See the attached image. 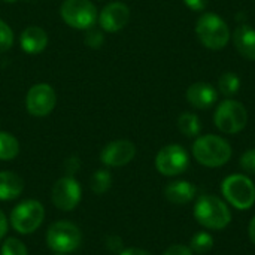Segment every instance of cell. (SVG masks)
Returning <instances> with one entry per match:
<instances>
[{
    "instance_id": "cell-1",
    "label": "cell",
    "mask_w": 255,
    "mask_h": 255,
    "mask_svg": "<svg viewBox=\"0 0 255 255\" xmlns=\"http://www.w3.org/2000/svg\"><path fill=\"white\" fill-rule=\"evenodd\" d=\"M194 160L209 169H217L226 166L232 155L233 148L227 139L217 136V134H205L197 136L191 148Z\"/></svg>"
},
{
    "instance_id": "cell-2",
    "label": "cell",
    "mask_w": 255,
    "mask_h": 255,
    "mask_svg": "<svg viewBox=\"0 0 255 255\" xmlns=\"http://www.w3.org/2000/svg\"><path fill=\"white\" fill-rule=\"evenodd\" d=\"M194 220L206 230H224L232 223V211L229 205L214 196L206 194L196 200L193 208Z\"/></svg>"
},
{
    "instance_id": "cell-3",
    "label": "cell",
    "mask_w": 255,
    "mask_h": 255,
    "mask_svg": "<svg viewBox=\"0 0 255 255\" xmlns=\"http://www.w3.org/2000/svg\"><path fill=\"white\" fill-rule=\"evenodd\" d=\"M196 34L202 42V45L212 51L224 49L232 39V31L229 24L214 12H205L197 19Z\"/></svg>"
},
{
    "instance_id": "cell-4",
    "label": "cell",
    "mask_w": 255,
    "mask_h": 255,
    "mask_svg": "<svg viewBox=\"0 0 255 255\" xmlns=\"http://www.w3.org/2000/svg\"><path fill=\"white\" fill-rule=\"evenodd\" d=\"M221 193L226 202L238 211H248L255 205V185L247 175L227 176L221 182Z\"/></svg>"
},
{
    "instance_id": "cell-5",
    "label": "cell",
    "mask_w": 255,
    "mask_h": 255,
    "mask_svg": "<svg viewBox=\"0 0 255 255\" xmlns=\"http://www.w3.org/2000/svg\"><path fill=\"white\" fill-rule=\"evenodd\" d=\"M214 123L215 127L223 133L238 134L247 127L248 111L241 102L235 99H226L217 106L214 114Z\"/></svg>"
},
{
    "instance_id": "cell-6",
    "label": "cell",
    "mask_w": 255,
    "mask_h": 255,
    "mask_svg": "<svg viewBox=\"0 0 255 255\" xmlns=\"http://www.w3.org/2000/svg\"><path fill=\"white\" fill-rule=\"evenodd\" d=\"M63 21L76 30H88L94 27L99 18L96 4L91 0H64L60 6Z\"/></svg>"
},
{
    "instance_id": "cell-7",
    "label": "cell",
    "mask_w": 255,
    "mask_h": 255,
    "mask_svg": "<svg viewBox=\"0 0 255 255\" xmlns=\"http://www.w3.org/2000/svg\"><path fill=\"white\" fill-rule=\"evenodd\" d=\"M82 242V233L78 226L69 221H57L49 226L46 232V244L48 247L61 254L73 253L79 248Z\"/></svg>"
},
{
    "instance_id": "cell-8",
    "label": "cell",
    "mask_w": 255,
    "mask_h": 255,
    "mask_svg": "<svg viewBox=\"0 0 255 255\" xmlns=\"http://www.w3.org/2000/svg\"><path fill=\"white\" fill-rule=\"evenodd\" d=\"M43 218V205L37 200H25L13 208L10 214V224L19 235H30L40 227Z\"/></svg>"
},
{
    "instance_id": "cell-9",
    "label": "cell",
    "mask_w": 255,
    "mask_h": 255,
    "mask_svg": "<svg viewBox=\"0 0 255 255\" xmlns=\"http://www.w3.org/2000/svg\"><path fill=\"white\" fill-rule=\"evenodd\" d=\"M190 166V155L182 145L170 143L155 155V169L163 176H178Z\"/></svg>"
},
{
    "instance_id": "cell-10",
    "label": "cell",
    "mask_w": 255,
    "mask_h": 255,
    "mask_svg": "<svg viewBox=\"0 0 255 255\" xmlns=\"http://www.w3.org/2000/svg\"><path fill=\"white\" fill-rule=\"evenodd\" d=\"M57 105L55 90L45 82L33 85L25 96V108L30 115L43 118L49 115Z\"/></svg>"
},
{
    "instance_id": "cell-11",
    "label": "cell",
    "mask_w": 255,
    "mask_h": 255,
    "mask_svg": "<svg viewBox=\"0 0 255 255\" xmlns=\"http://www.w3.org/2000/svg\"><path fill=\"white\" fill-rule=\"evenodd\" d=\"M51 196L58 209L64 212L73 211L81 202V185L73 176H64L54 184Z\"/></svg>"
},
{
    "instance_id": "cell-12",
    "label": "cell",
    "mask_w": 255,
    "mask_h": 255,
    "mask_svg": "<svg viewBox=\"0 0 255 255\" xmlns=\"http://www.w3.org/2000/svg\"><path fill=\"white\" fill-rule=\"evenodd\" d=\"M134 155H136L134 143L127 139H118L109 142L103 148L100 154V160L108 167H123L128 164L134 158Z\"/></svg>"
},
{
    "instance_id": "cell-13",
    "label": "cell",
    "mask_w": 255,
    "mask_h": 255,
    "mask_svg": "<svg viewBox=\"0 0 255 255\" xmlns=\"http://www.w3.org/2000/svg\"><path fill=\"white\" fill-rule=\"evenodd\" d=\"M97 21H99L103 31L117 33V31L123 30L128 24V21H130V9L123 1L108 3L102 9V12L99 13Z\"/></svg>"
},
{
    "instance_id": "cell-14",
    "label": "cell",
    "mask_w": 255,
    "mask_h": 255,
    "mask_svg": "<svg viewBox=\"0 0 255 255\" xmlns=\"http://www.w3.org/2000/svg\"><path fill=\"white\" fill-rule=\"evenodd\" d=\"M185 97L193 108L199 111H206L217 103L218 91L208 82H194L187 88Z\"/></svg>"
},
{
    "instance_id": "cell-15",
    "label": "cell",
    "mask_w": 255,
    "mask_h": 255,
    "mask_svg": "<svg viewBox=\"0 0 255 255\" xmlns=\"http://www.w3.org/2000/svg\"><path fill=\"white\" fill-rule=\"evenodd\" d=\"M19 45L27 54H40L48 46V34L42 27L30 25L22 30L19 36Z\"/></svg>"
},
{
    "instance_id": "cell-16",
    "label": "cell",
    "mask_w": 255,
    "mask_h": 255,
    "mask_svg": "<svg viewBox=\"0 0 255 255\" xmlns=\"http://www.w3.org/2000/svg\"><path fill=\"white\" fill-rule=\"evenodd\" d=\"M233 43L245 60L255 61V28L245 22L239 24L233 33Z\"/></svg>"
},
{
    "instance_id": "cell-17",
    "label": "cell",
    "mask_w": 255,
    "mask_h": 255,
    "mask_svg": "<svg viewBox=\"0 0 255 255\" xmlns=\"http://www.w3.org/2000/svg\"><path fill=\"white\" fill-rule=\"evenodd\" d=\"M197 190L194 184H191L190 181H173L164 190L166 199L173 205H187L193 202Z\"/></svg>"
},
{
    "instance_id": "cell-18",
    "label": "cell",
    "mask_w": 255,
    "mask_h": 255,
    "mask_svg": "<svg viewBox=\"0 0 255 255\" xmlns=\"http://www.w3.org/2000/svg\"><path fill=\"white\" fill-rule=\"evenodd\" d=\"M24 190V181L13 172H0V200H15L21 196Z\"/></svg>"
},
{
    "instance_id": "cell-19",
    "label": "cell",
    "mask_w": 255,
    "mask_h": 255,
    "mask_svg": "<svg viewBox=\"0 0 255 255\" xmlns=\"http://www.w3.org/2000/svg\"><path fill=\"white\" fill-rule=\"evenodd\" d=\"M178 128L187 137H197L202 131L200 118L193 112H184L178 118Z\"/></svg>"
},
{
    "instance_id": "cell-20",
    "label": "cell",
    "mask_w": 255,
    "mask_h": 255,
    "mask_svg": "<svg viewBox=\"0 0 255 255\" xmlns=\"http://www.w3.org/2000/svg\"><path fill=\"white\" fill-rule=\"evenodd\" d=\"M19 152V143L15 136L0 131V160L9 161L13 160Z\"/></svg>"
},
{
    "instance_id": "cell-21",
    "label": "cell",
    "mask_w": 255,
    "mask_h": 255,
    "mask_svg": "<svg viewBox=\"0 0 255 255\" xmlns=\"http://www.w3.org/2000/svg\"><path fill=\"white\" fill-rule=\"evenodd\" d=\"M212 248H214V236L209 232L202 230V232H197L193 235V238L190 241V250L194 254H208Z\"/></svg>"
},
{
    "instance_id": "cell-22",
    "label": "cell",
    "mask_w": 255,
    "mask_h": 255,
    "mask_svg": "<svg viewBox=\"0 0 255 255\" xmlns=\"http://www.w3.org/2000/svg\"><path fill=\"white\" fill-rule=\"evenodd\" d=\"M239 88H241V79H239V76L236 73L226 72V73H223L220 76V79H218V90H220V93L224 97H227V99L233 97L239 91Z\"/></svg>"
},
{
    "instance_id": "cell-23",
    "label": "cell",
    "mask_w": 255,
    "mask_h": 255,
    "mask_svg": "<svg viewBox=\"0 0 255 255\" xmlns=\"http://www.w3.org/2000/svg\"><path fill=\"white\" fill-rule=\"evenodd\" d=\"M112 185V176L108 170H97L91 176V190L96 194H103L106 193Z\"/></svg>"
},
{
    "instance_id": "cell-24",
    "label": "cell",
    "mask_w": 255,
    "mask_h": 255,
    "mask_svg": "<svg viewBox=\"0 0 255 255\" xmlns=\"http://www.w3.org/2000/svg\"><path fill=\"white\" fill-rule=\"evenodd\" d=\"M1 255H28L25 245L16 239V238H9L3 242L1 250H0Z\"/></svg>"
},
{
    "instance_id": "cell-25",
    "label": "cell",
    "mask_w": 255,
    "mask_h": 255,
    "mask_svg": "<svg viewBox=\"0 0 255 255\" xmlns=\"http://www.w3.org/2000/svg\"><path fill=\"white\" fill-rule=\"evenodd\" d=\"M13 43V31L12 28L0 19V52H6L12 48Z\"/></svg>"
},
{
    "instance_id": "cell-26",
    "label": "cell",
    "mask_w": 255,
    "mask_h": 255,
    "mask_svg": "<svg viewBox=\"0 0 255 255\" xmlns=\"http://www.w3.org/2000/svg\"><path fill=\"white\" fill-rule=\"evenodd\" d=\"M84 40H85L87 46H90L91 49H99L105 42V36H103V33L100 30H96L94 27H91V28L87 30V34H85Z\"/></svg>"
},
{
    "instance_id": "cell-27",
    "label": "cell",
    "mask_w": 255,
    "mask_h": 255,
    "mask_svg": "<svg viewBox=\"0 0 255 255\" xmlns=\"http://www.w3.org/2000/svg\"><path fill=\"white\" fill-rule=\"evenodd\" d=\"M239 166H241V169L244 172H247L250 175H255V148H251V149L245 151L241 155Z\"/></svg>"
},
{
    "instance_id": "cell-28",
    "label": "cell",
    "mask_w": 255,
    "mask_h": 255,
    "mask_svg": "<svg viewBox=\"0 0 255 255\" xmlns=\"http://www.w3.org/2000/svg\"><path fill=\"white\" fill-rule=\"evenodd\" d=\"M163 255H194V253L190 250V247H185L182 244H175L170 245Z\"/></svg>"
},
{
    "instance_id": "cell-29",
    "label": "cell",
    "mask_w": 255,
    "mask_h": 255,
    "mask_svg": "<svg viewBox=\"0 0 255 255\" xmlns=\"http://www.w3.org/2000/svg\"><path fill=\"white\" fill-rule=\"evenodd\" d=\"M184 3L187 4L188 9H191L194 12H203L208 7L209 0H184Z\"/></svg>"
},
{
    "instance_id": "cell-30",
    "label": "cell",
    "mask_w": 255,
    "mask_h": 255,
    "mask_svg": "<svg viewBox=\"0 0 255 255\" xmlns=\"http://www.w3.org/2000/svg\"><path fill=\"white\" fill-rule=\"evenodd\" d=\"M106 247L112 251V253H121L123 251V241L118 236H109L106 239Z\"/></svg>"
},
{
    "instance_id": "cell-31",
    "label": "cell",
    "mask_w": 255,
    "mask_h": 255,
    "mask_svg": "<svg viewBox=\"0 0 255 255\" xmlns=\"http://www.w3.org/2000/svg\"><path fill=\"white\" fill-rule=\"evenodd\" d=\"M79 169V161H78V158H69L67 161H66V172H67V176H72L76 170Z\"/></svg>"
},
{
    "instance_id": "cell-32",
    "label": "cell",
    "mask_w": 255,
    "mask_h": 255,
    "mask_svg": "<svg viewBox=\"0 0 255 255\" xmlns=\"http://www.w3.org/2000/svg\"><path fill=\"white\" fill-rule=\"evenodd\" d=\"M120 255H151V253L140 250V248H127V250H123Z\"/></svg>"
},
{
    "instance_id": "cell-33",
    "label": "cell",
    "mask_w": 255,
    "mask_h": 255,
    "mask_svg": "<svg viewBox=\"0 0 255 255\" xmlns=\"http://www.w3.org/2000/svg\"><path fill=\"white\" fill-rule=\"evenodd\" d=\"M7 220H6V217H4V214L0 211V239H3L4 236H6V233H7Z\"/></svg>"
},
{
    "instance_id": "cell-34",
    "label": "cell",
    "mask_w": 255,
    "mask_h": 255,
    "mask_svg": "<svg viewBox=\"0 0 255 255\" xmlns=\"http://www.w3.org/2000/svg\"><path fill=\"white\" fill-rule=\"evenodd\" d=\"M248 235H250L251 242L255 245V215L253 217V220L250 221V226H248Z\"/></svg>"
},
{
    "instance_id": "cell-35",
    "label": "cell",
    "mask_w": 255,
    "mask_h": 255,
    "mask_svg": "<svg viewBox=\"0 0 255 255\" xmlns=\"http://www.w3.org/2000/svg\"><path fill=\"white\" fill-rule=\"evenodd\" d=\"M3 1H6V3H15L16 0H3Z\"/></svg>"
},
{
    "instance_id": "cell-36",
    "label": "cell",
    "mask_w": 255,
    "mask_h": 255,
    "mask_svg": "<svg viewBox=\"0 0 255 255\" xmlns=\"http://www.w3.org/2000/svg\"><path fill=\"white\" fill-rule=\"evenodd\" d=\"M57 255H67V254H61V253H57Z\"/></svg>"
}]
</instances>
